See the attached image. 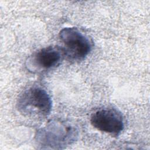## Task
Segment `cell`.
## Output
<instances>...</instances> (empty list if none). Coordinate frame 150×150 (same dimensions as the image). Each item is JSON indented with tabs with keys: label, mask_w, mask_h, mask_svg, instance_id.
<instances>
[{
	"label": "cell",
	"mask_w": 150,
	"mask_h": 150,
	"mask_svg": "<svg viewBox=\"0 0 150 150\" xmlns=\"http://www.w3.org/2000/svg\"><path fill=\"white\" fill-rule=\"evenodd\" d=\"M52 101L47 92L39 86H31L19 96L17 108L26 117L42 118L47 117L52 110Z\"/></svg>",
	"instance_id": "7a4b0ae2"
},
{
	"label": "cell",
	"mask_w": 150,
	"mask_h": 150,
	"mask_svg": "<svg viewBox=\"0 0 150 150\" xmlns=\"http://www.w3.org/2000/svg\"><path fill=\"white\" fill-rule=\"evenodd\" d=\"M59 38L64 56L69 61L79 62L84 60L92 49L91 41L77 28H63Z\"/></svg>",
	"instance_id": "3957f363"
},
{
	"label": "cell",
	"mask_w": 150,
	"mask_h": 150,
	"mask_svg": "<svg viewBox=\"0 0 150 150\" xmlns=\"http://www.w3.org/2000/svg\"><path fill=\"white\" fill-rule=\"evenodd\" d=\"M64 57L61 46H49L35 52L28 58L26 66L32 73H42L59 66Z\"/></svg>",
	"instance_id": "277c9868"
},
{
	"label": "cell",
	"mask_w": 150,
	"mask_h": 150,
	"mask_svg": "<svg viewBox=\"0 0 150 150\" xmlns=\"http://www.w3.org/2000/svg\"><path fill=\"white\" fill-rule=\"evenodd\" d=\"M77 137L78 131L74 125L55 119L37 131L35 141L39 149H60L73 143Z\"/></svg>",
	"instance_id": "6da1fadb"
},
{
	"label": "cell",
	"mask_w": 150,
	"mask_h": 150,
	"mask_svg": "<svg viewBox=\"0 0 150 150\" xmlns=\"http://www.w3.org/2000/svg\"><path fill=\"white\" fill-rule=\"evenodd\" d=\"M90 122L97 130L118 136L124 128L122 114L114 108H102L95 111L90 117Z\"/></svg>",
	"instance_id": "5b68a950"
}]
</instances>
